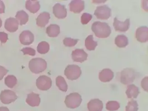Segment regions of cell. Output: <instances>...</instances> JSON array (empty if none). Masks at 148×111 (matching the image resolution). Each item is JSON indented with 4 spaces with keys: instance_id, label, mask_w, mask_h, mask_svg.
Returning a JSON list of instances; mask_svg holds the SVG:
<instances>
[{
    "instance_id": "1",
    "label": "cell",
    "mask_w": 148,
    "mask_h": 111,
    "mask_svg": "<svg viewBox=\"0 0 148 111\" xmlns=\"http://www.w3.org/2000/svg\"><path fill=\"white\" fill-rule=\"evenodd\" d=\"M91 29L96 36L101 38H108L111 33V29L108 24L101 21L93 23Z\"/></svg>"
},
{
    "instance_id": "2",
    "label": "cell",
    "mask_w": 148,
    "mask_h": 111,
    "mask_svg": "<svg viewBox=\"0 0 148 111\" xmlns=\"http://www.w3.org/2000/svg\"><path fill=\"white\" fill-rule=\"evenodd\" d=\"M47 63L44 59L41 58H35L30 60L29 68L32 73L39 74L46 69Z\"/></svg>"
},
{
    "instance_id": "3",
    "label": "cell",
    "mask_w": 148,
    "mask_h": 111,
    "mask_svg": "<svg viewBox=\"0 0 148 111\" xmlns=\"http://www.w3.org/2000/svg\"><path fill=\"white\" fill-rule=\"evenodd\" d=\"M82 101L81 96L77 92L70 93L66 97L64 103L68 108L74 109L78 108Z\"/></svg>"
},
{
    "instance_id": "4",
    "label": "cell",
    "mask_w": 148,
    "mask_h": 111,
    "mask_svg": "<svg viewBox=\"0 0 148 111\" xmlns=\"http://www.w3.org/2000/svg\"><path fill=\"white\" fill-rule=\"evenodd\" d=\"M136 73L134 69L126 68L121 73L120 82L124 85H128L134 81L136 77Z\"/></svg>"
},
{
    "instance_id": "5",
    "label": "cell",
    "mask_w": 148,
    "mask_h": 111,
    "mask_svg": "<svg viewBox=\"0 0 148 111\" xmlns=\"http://www.w3.org/2000/svg\"><path fill=\"white\" fill-rule=\"evenodd\" d=\"M81 74L80 67L76 65H69L64 71V75L70 80H77L80 77Z\"/></svg>"
},
{
    "instance_id": "6",
    "label": "cell",
    "mask_w": 148,
    "mask_h": 111,
    "mask_svg": "<svg viewBox=\"0 0 148 111\" xmlns=\"http://www.w3.org/2000/svg\"><path fill=\"white\" fill-rule=\"evenodd\" d=\"M94 15L99 19L108 20L111 16V9L107 5H100L97 8Z\"/></svg>"
},
{
    "instance_id": "7",
    "label": "cell",
    "mask_w": 148,
    "mask_h": 111,
    "mask_svg": "<svg viewBox=\"0 0 148 111\" xmlns=\"http://www.w3.org/2000/svg\"><path fill=\"white\" fill-rule=\"evenodd\" d=\"M52 85V81L49 77L45 75L40 76L36 81V86L39 90L47 91Z\"/></svg>"
},
{
    "instance_id": "8",
    "label": "cell",
    "mask_w": 148,
    "mask_h": 111,
    "mask_svg": "<svg viewBox=\"0 0 148 111\" xmlns=\"http://www.w3.org/2000/svg\"><path fill=\"white\" fill-rule=\"evenodd\" d=\"M17 98L16 93L10 90H5L1 91L0 94V100L1 103L5 104H9L13 103Z\"/></svg>"
},
{
    "instance_id": "9",
    "label": "cell",
    "mask_w": 148,
    "mask_h": 111,
    "mask_svg": "<svg viewBox=\"0 0 148 111\" xmlns=\"http://www.w3.org/2000/svg\"><path fill=\"white\" fill-rule=\"evenodd\" d=\"M88 55L83 49H77L72 51V59L74 62L83 63L87 60Z\"/></svg>"
},
{
    "instance_id": "10",
    "label": "cell",
    "mask_w": 148,
    "mask_h": 111,
    "mask_svg": "<svg viewBox=\"0 0 148 111\" xmlns=\"http://www.w3.org/2000/svg\"><path fill=\"white\" fill-rule=\"evenodd\" d=\"M113 26L116 31L125 32L129 30L130 28V19L128 18L124 22H122L118 20L117 17H115Z\"/></svg>"
},
{
    "instance_id": "11",
    "label": "cell",
    "mask_w": 148,
    "mask_h": 111,
    "mask_svg": "<svg viewBox=\"0 0 148 111\" xmlns=\"http://www.w3.org/2000/svg\"><path fill=\"white\" fill-rule=\"evenodd\" d=\"M136 38L140 42H146L148 40V28L146 26L138 27L136 31Z\"/></svg>"
},
{
    "instance_id": "12",
    "label": "cell",
    "mask_w": 148,
    "mask_h": 111,
    "mask_svg": "<svg viewBox=\"0 0 148 111\" xmlns=\"http://www.w3.org/2000/svg\"><path fill=\"white\" fill-rule=\"evenodd\" d=\"M20 41L24 45H29L34 42V36L30 31L26 30L21 33L19 36Z\"/></svg>"
},
{
    "instance_id": "13",
    "label": "cell",
    "mask_w": 148,
    "mask_h": 111,
    "mask_svg": "<svg viewBox=\"0 0 148 111\" xmlns=\"http://www.w3.org/2000/svg\"><path fill=\"white\" fill-rule=\"evenodd\" d=\"M53 13L58 19H64L67 16V10L65 5L57 3L53 7Z\"/></svg>"
},
{
    "instance_id": "14",
    "label": "cell",
    "mask_w": 148,
    "mask_h": 111,
    "mask_svg": "<svg viewBox=\"0 0 148 111\" xmlns=\"http://www.w3.org/2000/svg\"><path fill=\"white\" fill-rule=\"evenodd\" d=\"M69 9L71 12L74 13H80L84 10L85 5L84 1L81 0H73L70 2Z\"/></svg>"
},
{
    "instance_id": "15",
    "label": "cell",
    "mask_w": 148,
    "mask_h": 111,
    "mask_svg": "<svg viewBox=\"0 0 148 111\" xmlns=\"http://www.w3.org/2000/svg\"><path fill=\"white\" fill-rule=\"evenodd\" d=\"M18 21L12 17L8 18L5 23V28L10 32H16L18 29Z\"/></svg>"
},
{
    "instance_id": "16",
    "label": "cell",
    "mask_w": 148,
    "mask_h": 111,
    "mask_svg": "<svg viewBox=\"0 0 148 111\" xmlns=\"http://www.w3.org/2000/svg\"><path fill=\"white\" fill-rule=\"evenodd\" d=\"M114 77V72L110 69H104L99 73V79L103 82H110Z\"/></svg>"
},
{
    "instance_id": "17",
    "label": "cell",
    "mask_w": 148,
    "mask_h": 111,
    "mask_svg": "<svg viewBox=\"0 0 148 111\" xmlns=\"http://www.w3.org/2000/svg\"><path fill=\"white\" fill-rule=\"evenodd\" d=\"M87 107L89 111H102L103 103L99 99H93L88 102Z\"/></svg>"
},
{
    "instance_id": "18",
    "label": "cell",
    "mask_w": 148,
    "mask_h": 111,
    "mask_svg": "<svg viewBox=\"0 0 148 111\" xmlns=\"http://www.w3.org/2000/svg\"><path fill=\"white\" fill-rule=\"evenodd\" d=\"M41 101V99L39 97V94H36L34 92H32L27 95L26 103L29 106L32 107H38Z\"/></svg>"
},
{
    "instance_id": "19",
    "label": "cell",
    "mask_w": 148,
    "mask_h": 111,
    "mask_svg": "<svg viewBox=\"0 0 148 111\" xmlns=\"http://www.w3.org/2000/svg\"><path fill=\"white\" fill-rule=\"evenodd\" d=\"M50 19V15L47 12H43L37 17V24L40 27H44L49 22Z\"/></svg>"
},
{
    "instance_id": "20",
    "label": "cell",
    "mask_w": 148,
    "mask_h": 111,
    "mask_svg": "<svg viewBox=\"0 0 148 111\" xmlns=\"http://www.w3.org/2000/svg\"><path fill=\"white\" fill-rule=\"evenodd\" d=\"M25 7L31 13H37L40 8V5L38 1L29 0L26 1Z\"/></svg>"
},
{
    "instance_id": "21",
    "label": "cell",
    "mask_w": 148,
    "mask_h": 111,
    "mask_svg": "<svg viewBox=\"0 0 148 111\" xmlns=\"http://www.w3.org/2000/svg\"><path fill=\"white\" fill-rule=\"evenodd\" d=\"M140 93V89L135 85L130 84L127 86L126 94L128 98H136Z\"/></svg>"
},
{
    "instance_id": "22",
    "label": "cell",
    "mask_w": 148,
    "mask_h": 111,
    "mask_svg": "<svg viewBox=\"0 0 148 111\" xmlns=\"http://www.w3.org/2000/svg\"><path fill=\"white\" fill-rule=\"evenodd\" d=\"M46 33L51 38H56L60 34V27L57 24H51L47 28Z\"/></svg>"
},
{
    "instance_id": "23",
    "label": "cell",
    "mask_w": 148,
    "mask_h": 111,
    "mask_svg": "<svg viewBox=\"0 0 148 111\" xmlns=\"http://www.w3.org/2000/svg\"><path fill=\"white\" fill-rule=\"evenodd\" d=\"M115 44L119 48H124L129 44V40L124 35H119L115 38Z\"/></svg>"
},
{
    "instance_id": "24",
    "label": "cell",
    "mask_w": 148,
    "mask_h": 111,
    "mask_svg": "<svg viewBox=\"0 0 148 111\" xmlns=\"http://www.w3.org/2000/svg\"><path fill=\"white\" fill-rule=\"evenodd\" d=\"M16 18L18 21H19V24L21 26L25 25L27 23L29 19V16L25 11H18L16 15Z\"/></svg>"
},
{
    "instance_id": "25",
    "label": "cell",
    "mask_w": 148,
    "mask_h": 111,
    "mask_svg": "<svg viewBox=\"0 0 148 111\" xmlns=\"http://www.w3.org/2000/svg\"><path fill=\"white\" fill-rule=\"evenodd\" d=\"M85 46L87 50L89 51H93L98 46V42L93 40V36L92 35L88 36L85 40Z\"/></svg>"
},
{
    "instance_id": "26",
    "label": "cell",
    "mask_w": 148,
    "mask_h": 111,
    "mask_svg": "<svg viewBox=\"0 0 148 111\" xmlns=\"http://www.w3.org/2000/svg\"><path fill=\"white\" fill-rule=\"evenodd\" d=\"M56 84L59 90L63 92H66L68 90V86L64 78L59 76L56 79Z\"/></svg>"
},
{
    "instance_id": "27",
    "label": "cell",
    "mask_w": 148,
    "mask_h": 111,
    "mask_svg": "<svg viewBox=\"0 0 148 111\" xmlns=\"http://www.w3.org/2000/svg\"><path fill=\"white\" fill-rule=\"evenodd\" d=\"M50 46L47 42L42 41L39 43L37 47V50L39 53L45 54L49 51Z\"/></svg>"
},
{
    "instance_id": "28",
    "label": "cell",
    "mask_w": 148,
    "mask_h": 111,
    "mask_svg": "<svg viewBox=\"0 0 148 111\" xmlns=\"http://www.w3.org/2000/svg\"><path fill=\"white\" fill-rule=\"evenodd\" d=\"M16 77L13 75H8L5 78V84L8 88H12L17 84Z\"/></svg>"
},
{
    "instance_id": "29",
    "label": "cell",
    "mask_w": 148,
    "mask_h": 111,
    "mask_svg": "<svg viewBox=\"0 0 148 111\" xmlns=\"http://www.w3.org/2000/svg\"><path fill=\"white\" fill-rule=\"evenodd\" d=\"M120 108V104L117 101H108L106 103V108L110 111H115Z\"/></svg>"
},
{
    "instance_id": "30",
    "label": "cell",
    "mask_w": 148,
    "mask_h": 111,
    "mask_svg": "<svg viewBox=\"0 0 148 111\" xmlns=\"http://www.w3.org/2000/svg\"><path fill=\"white\" fill-rule=\"evenodd\" d=\"M138 104L136 101L132 99L128 103L127 106L125 108V111H138Z\"/></svg>"
},
{
    "instance_id": "31",
    "label": "cell",
    "mask_w": 148,
    "mask_h": 111,
    "mask_svg": "<svg viewBox=\"0 0 148 111\" xmlns=\"http://www.w3.org/2000/svg\"><path fill=\"white\" fill-rule=\"evenodd\" d=\"M79 39H73L70 38H66L64 39L63 40V44L66 47H72L76 45Z\"/></svg>"
},
{
    "instance_id": "32",
    "label": "cell",
    "mask_w": 148,
    "mask_h": 111,
    "mask_svg": "<svg viewBox=\"0 0 148 111\" xmlns=\"http://www.w3.org/2000/svg\"><path fill=\"white\" fill-rule=\"evenodd\" d=\"M92 16L88 13H84L82 14L81 18V21L83 25H86L91 20Z\"/></svg>"
},
{
    "instance_id": "33",
    "label": "cell",
    "mask_w": 148,
    "mask_h": 111,
    "mask_svg": "<svg viewBox=\"0 0 148 111\" xmlns=\"http://www.w3.org/2000/svg\"><path fill=\"white\" fill-rule=\"evenodd\" d=\"M24 55H29L34 56L36 55V51L34 49L31 47H25L21 50Z\"/></svg>"
},
{
    "instance_id": "34",
    "label": "cell",
    "mask_w": 148,
    "mask_h": 111,
    "mask_svg": "<svg viewBox=\"0 0 148 111\" xmlns=\"http://www.w3.org/2000/svg\"><path fill=\"white\" fill-rule=\"evenodd\" d=\"M8 39V34L4 32H0V41L1 43H5Z\"/></svg>"
},
{
    "instance_id": "35",
    "label": "cell",
    "mask_w": 148,
    "mask_h": 111,
    "mask_svg": "<svg viewBox=\"0 0 148 111\" xmlns=\"http://www.w3.org/2000/svg\"><path fill=\"white\" fill-rule=\"evenodd\" d=\"M148 77H145V78L142 80V88L144 89L145 91L148 92Z\"/></svg>"
},
{
    "instance_id": "36",
    "label": "cell",
    "mask_w": 148,
    "mask_h": 111,
    "mask_svg": "<svg viewBox=\"0 0 148 111\" xmlns=\"http://www.w3.org/2000/svg\"><path fill=\"white\" fill-rule=\"evenodd\" d=\"M8 72V70L6 69L3 66H0V81L7 74Z\"/></svg>"
},
{
    "instance_id": "37",
    "label": "cell",
    "mask_w": 148,
    "mask_h": 111,
    "mask_svg": "<svg viewBox=\"0 0 148 111\" xmlns=\"http://www.w3.org/2000/svg\"><path fill=\"white\" fill-rule=\"evenodd\" d=\"M5 7L3 2L2 1H0V14L5 13Z\"/></svg>"
},
{
    "instance_id": "38",
    "label": "cell",
    "mask_w": 148,
    "mask_h": 111,
    "mask_svg": "<svg viewBox=\"0 0 148 111\" xmlns=\"http://www.w3.org/2000/svg\"><path fill=\"white\" fill-rule=\"evenodd\" d=\"M0 111H10L8 108L7 107H0Z\"/></svg>"
},
{
    "instance_id": "39",
    "label": "cell",
    "mask_w": 148,
    "mask_h": 111,
    "mask_svg": "<svg viewBox=\"0 0 148 111\" xmlns=\"http://www.w3.org/2000/svg\"><path fill=\"white\" fill-rule=\"evenodd\" d=\"M2 20H1V19L0 18V28L1 27V26H2Z\"/></svg>"
}]
</instances>
